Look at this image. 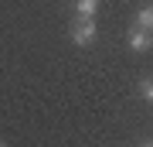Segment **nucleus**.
Instances as JSON below:
<instances>
[{
	"instance_id": "1",
	"label": "nucleus",
	"mask_w": 153,
	"mask_h": 147,
	"mask_svg": "<svg viewBox=\"0 0 153 147\" xmlns=\"http://www.w3.org/2000/svg\"><path fill=\"white\" fill-rule=\"evenodd\" d=\"M92 38H95V21H75L71 24V41L75 44H92Z\"/></svg>"
},
{
	"instance_id": "2",
	"label": "nucleus",
	"mask_w": 153,
	"mask_h": 147,
	"mask_svg": "<svg viewBox=\"0 0 153 147\" xmlns=\"http://www.w3.org/2000/svg\"><path fill=\"white\" fill-rule=\"evenodd\" d=\"M129 44H133V51H146L150 44H153V31H143V27H133V34H129Z\"/></svg>"
},
{
	"instance_id": "3",
	"label": "nucleus",
	"mask_w": 153,
	"mask_h": 147,
	"mask_svg": "<svg viewBox=\"0 0 153 147\" xmlns=\"http://www.w3.org/2000/svg\"><path fill=\"white\" fill-rule=\"evenodd\" d=\"M95 7H99V0H78V21H92Z\"/></svg>"
},
{
	"instance_id": "4",
	"label": "nucleus",
	"mask_w": 153,
	"mask_h": 147,
	"mask_svg": "<svg viewBox=\"0 0 153 147\" xmlns=\"http://www.w3.org/2000/svg\"><path fill=\"white\" fill-rule=\"evenodd\" d=\"M136 27H143V31H153V7H143V11L136 14Z\"/></svg>"
},
{
	"instance_id": "5",
	"label": "nucleus",
	"mask_w": 153,
	"mask_h": 147,
	"mask_svg": "<svg viewBox=\"0 0 153 147\" xmlns=\"http://www.w3.org/2000/svg\"><path fill=\"white\" fill-rule=\"evenodd\" d=\"M140 93H143V99H146V103H153V79H146L140 86Z\"/></svg>"
},
{
	"instance_id": "6",
	"label": "nucleus",
	"mask_w": 153,
	"mask_h": 147,
	"mask_svg": "<svg viewBox=\"0 0 153 147\" xmlns=\"http://www.w3.org/2000/svg\"><path fill=\"white\" fill-rule=\"evenodd\" d=\"M0 147H4V140H0Z\"/></svg>"
},
{
	"instance_id": "7",
	"label": "nucleus",
	"mask_w": 153,
	"mask_h": 147,
	"mask_svg": "<svg viewBox=\"0 0 153 147\" xmlns=\"http://www.w3.org/2000/svg\"><path fill=\"white\" fill-rule=\"evenodd\" d=\"M146 147H153V144H146Z\"/></svg>"
}]
</instances>
